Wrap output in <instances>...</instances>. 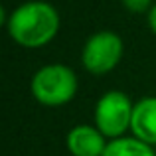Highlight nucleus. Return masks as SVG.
Returning a JSON list of instances; mask_svg holds the SVG:
<instances>
[{
	"instance_id": "nucleus-1",
	"label": "nucleus",
	"mask_w": 156,
	"mask_h": 156,
	"mask_svg": "<svg viewBox=\"0 0 156 156\" xmlns=\"http://www.w3.org/2000/svg\"><path fill=\"white\" fill-rule=\"evenodd\" d=\"M59 12L46 0H28L10 12L6 30L12 42L26 50H38L59 32Z\"/></svg>"
},
{
	"instance_id": "nucleus-2",
	"label": "nucleus",
	"mask_w": 156,
	"mask_h": 156,
	"mask_svg": "<svg viewBox=\"0 0 156 156\" xmlns=\"http://www.w3.org/2000/svg\"><path fill=\"white\" fill-rule=\"evenodd\" d=\"M79 89L75 71L63 63L42 65L32 75L30 91L32 97L44 107H63L71 103Z\"/></svg>"
},
{
	"instance_id": "nucleus-3",
	"label": "nucleus",
	"mask_w": 156,
	"mask_h": 156,
	"mask_svg": "<svg viewBox=\"0 0 156 156\" xmlns=\"http://www.w3.org/2000/svg\"><path fill=\"white\" fill-rule=\"evenodd\" d=\"M133 109L134 103L125 91L111 89L99 97L95 105V115H93L95 126L111 140L125 136L126 130H130Z\"/></svg>"
},
{
	"instance_id": "nucleus-4",
	"label": "nucleus",
	"mask_w": 156,
	"mask_h": 156,
	"mask_svg": "<svg viewBox=\"0 0 156 156\" xmlns=\"http://www.w3.org/2000/svg\"><path fill=\"white\" fill-rule=\"evenodd\" d=\"M125 44L122 38L113 30H101L89 36L81 50V63L91 75L111 73L122 59Z\"/></svg>"
},
{
	"instance_id": "nucleus-5",
	"label": "nucleus",
	"mask_w": 156,
	"mask_h": 156,
	"mask_svg": "<svg viewBox=\"0 0 156 156\" xmlns=\"http://www.w3.org/2000/svg\"><path fill=\"white\" fill-rule=\"evenodd\" d=\"M107 144V136L95 125H75L65 136L71 156H103Z\"/></svg>"
},
{
	"instance_id": "nucleus-6",
	"label": "nucleus",
	"mask_w": 156,
	"mask_h": 156,
	"mask_svg": "<svg viewBox=\"0 0 156 156\" xmlns=\"http://www.w3.org/2000/svg\"><path fill=\"white\" fill-rule=\"evenodd\" d=\"M130 133L138 140L156 146V97H142L134 103Z\"/></svg>"
},
{
	"instance_id": "nucleus-7",
	"label": "nucleus",
	"mask_w": 156,
	"mask_h": 156,
	"mask_svg": "<svg viewBox=\"0 0 156 156\" xmlns=\"http://www.w3.org/2000/svg\"><path fill=\"white\" fill-rule=\"evenodd\" d=\"M103 156H156L154 146L138 140L134 136H121L109 140Z\"/></svg>"
},
{
	"instance_id": "nucleus-8",
	"label": "nucleus",
	"mask_w": 156,
	"mask_h": 156,
	"mask_svg": "<svg viewBox=\"0 0 156 156\" xmlns=\"http://www.w3.org/2000/svg\"><path fill=\"white\" fill-rule=\"evenodd\" d=\"M122 6L126 8L129 12H133V14H148V10L152 8L154 0H121Z\"/></svg>"
},
{
	"instance_id": "nucleus-9",
	"label": "nucleus",
	"mask_w": 156,
	"mask_h": 156,
	"mask_svg": "<svg viewBox=\"0 0 156 156\" xmlns=\"http://www.w3.org/2000/svg\"><path fill=\"white\" fill-rule=\"evenodd\" d=\"M146 20H148V28L152 30V34H156V2L152 4V8L146 14Z\"/></svg>"
},
{
	"instance_id": "nucleus-10",
	"label": "nucleus",
	"mask_w": 156,
	"mask_h": 156,
	"mask_svg": "<svg viewBox=\"0 0 156 156\" xmlns=\"http://www.w3.org/2000/svg\"><path fill=\"white\" fill-rule=\"evenodd\" d=\"M8 16H10V14H6V8L0 4V28L8 24Z\"/></svg>"
}]
</instances>
